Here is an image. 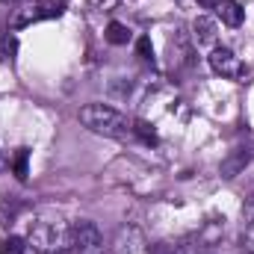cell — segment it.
Here are the masks:
<instances>
[{
  "instance_id": "6da1fadb",
  "label": "cell",
  "mask_w": 254,
  "mask_h": 254,
  "mask_svg": "<svg viewBox=\"0 0 254 254\" xmlns=\"http://www.w3.org/2000/svg\"><path fill=\"white\" fill-rule=\"evenodd\" d=\"M27 246H33L39 254H60L71 249V225L60 213H42L30 222Z\"/></svg>"
},
{
  "instance_id": "7a4b0ae2",
  "label": "cell",
  "mask_w": 254,
  "mask_h": 254,
  "mask_svg": "<svg viewBox=\"0 0 254 254\" xmlns=\"http://www.w3.org/2000/svg\"><path fill=\"white\" fill-rule=\"evenodd\" d=\"M80 122L98 136H110V139H127L133 133V125L127 122L119 110L107 107V104H89L80 110Z\"/></svg>"
},
{
  "instance_id": "3957f363",
  "label": "cell",
  "mask_w": 254,
  "mask_h": 254,
  "mask_svg": "<svg viewBox=\"0 0 254 254\" xmlns=\"http://www.w3.org/2000/svg\"><path fill=\"white\" fill-rule=\"evenodd\" d=\"M71 252L77 254H104V237L95 222L80 219L71 225Z\"/></svg>"
},
{
  "instance_id": "277c9868",
  "label": "cell",
  "mask_w": 254,
  "mask_h": 254,
  "mask_svg": "<svg viewBox=\"0 0 254 254\" xmlns=\"http://www.w3.org/2000/svg\"><path fill=\"white\" fill-rule=\"evenodd\" d=\"M110 254H151V246L136 225H122L113 237Z\"/></svg>"
},
{
  "instance_id": "5b68a950",
  "label": "cell",
  "mask_w": 254,
  "mask_h": 254,
  "mask_svg": "<svg viewBox=\"0 0 254 254\" xmlns=\"http://www.w3.org/2000/svg\"><path fill=\"white\" fill-rule=\"evenodd\" d=\"M210 68H213L216 74L228 77V80H240V77L246 74L243 60H240L231 48H213V51H210Z\"/></svg>"
},
{
  "instance_id": "8992f818",
  "label": "cell",
  "mask_w": 254,
  "mask_h": 254,
  "mask_svg": "<svg viewBox=\"0 0 254 254\" xmlns=\"http://www.w3.org/2000/svg\"><path fill=\"white\" fill-rule=\"evenodd\" d=\"M249 160H252V154H249L246 148H237V151H231V154L222 160V169H219V172H222V178H228V181H231V178H237V175H240V172L249 166Z\"/></svg>"
},
{
  "instance_id": "52a82bcc",
  "label": "cell",
  "mask_w": 254,
  "mask_h": 254,
  "mask_svg": "<svg viewBox=\"0 0 254 254\" xmlns=\"http://www.w3.org/2000/svg\"><path fill=\"white\" fill-rule=\"evenodd\" d=\"M216 15L222 18V24H228V27H240L243 24V6L237 3V0H219L216 3Z\"/></svg>"
},
{
  "instance_id": "ba28073f",
  "label": "cell",
  "mask_w": 254,
  "mask_h": 254,
  "mask_svg": "<svg viewBox=\"0 0 254 254\" xmlns=\"http://www.w3.org/2000/svg\"><path fill=\"white\" fill-rule=\"evenodd\" d=\"M240 243H243V252L254 254V198L246 204L243 210V234H240Z\"/></svg>"
},
{
  "instance_id": "9c48e42d",
  "label": "cell",
  "mask_w": 254,
  "mask_h": 254,
  "mask_svg": "<svg viewBox=\"0 0 254 254\" xmlns=\"http://www.w3.org/2000/svg\"><path fill=\"white\" fill-rule=\"evenodd\" d=\"M195 39H198V45H213L216 42V21L213 18H195Z\"/></svg>"
},
{
  "instance_id": "30bf717a",
  "label": "cell",
  "mask_w": 254,
  "mask_h": 254,
  "mask_svg": "<svg viewBox=\"0 0 254 254\" xmlns=\"http://www.w3.org/2000/svg\"><path fill=\"white\" fill-rule=\"evenodd\" d=\"M12 172H15L18 181H27V175H30V151H27V148H18V151H15V157H12Z\"/></svg>"
},
{
  "instance_id": "8fae6325",
  "label": "cell",
  "mask_w": 254,
  "mask_h": 254,
  "mask_svg": "<svg viewBox=\"0 0 254 254\" xmlns=\"http://www.w3.org/2000/svg\"><path fill=\"white\" fill-rule=\"evenodd\" d=\"M107 42L110 45H127L130 42V30L125 24H119V21H110L107 24Z\"/></svg>"
},
{
  "instance_id": "7c38bea8",
  "label": "cell",
  "mask_w": 254,
  "mask_h": 254,
  "mask_svg": "<svg viewBox=\"0 0 254 254\" xmlns=\"http://www.w3.org/2000/svg\"><path fill=\"white\" fill-rule=\"evenodd\" d=\"M24 252H27V240H21V237H6L0 243V254H24Z\"/></svg>"
},
{
  "instance_id": "4fadbf2b",
  "label": "cell",
  "mask_w": 254,
  "mask_h": 254,
  "mask_svg": "<svg viewBox=\"0 0 254 254\" xmlns=\"http://www.w3.org/2000/svg\"><path fill=\"white\" fill-rule=\"evenodd\" d=\"M133 133H136L145 145H157V142H160L157 133H154V127L148 125V122H136V125H133Z\"/></svg>"
},
{
  "instance_id": "5bb4252c",
  "label": "cell",
  "mask_w": 254,
  "mask_h": 254,
  "mask_svg": "<svg viewBox=\"0 0 254 254\" xmlns=\"http://www.w3.org/2000/svg\"><path fill=\"white\" fill-rule=\"evenodd\" d=\"M18 51V42L15 36H0V60H12Z\"/></svg>"
},
{
  "instance_id": "9a60e30c",
  "label": "cell",
  "mask_w": 254,
  "mask_h": 254,
  "mask_svg": "<svg viewBox=\"0 0 254 254\" xmlns=\"http://www.w3.org/2000/svg\"><path fill=\"white\" fill-rule=\"evenodd\" d=\"M136 54H139V60H151V57H154V45H151L148 36H142V39L136 42Z\"/></svg>"
},
{
  "instance_id": "2e32d148",
  "label": "cell",
  "mask_w": 254,
  "mask_h": 254,
  "mask_svg": "<svg viewBox=\"0 0 254 254\" xmlns=\"http://www.w3.org/2000/svg\"><path fill=\"white\" fill-rule=\"evenodd\" d=\"M198 3H201L204 9H216V3H219V0H198Z\"/></svg>"
},
{
  "instance_id": "e0dca14e",
  "label": "cell",
  "mask_w": 254,
  "mask_h": 254,
  "mask_svg": "<svg viewBox=\"0 0 254 254\" xmlns=\"http://www.w3.org/2000/svg\"><path fill=\"white\" fill-rule=\"evenodd\" d=\"M60 254H77V252H71V249H65V252H60Z\"/></svg>"
}]
</instances>
